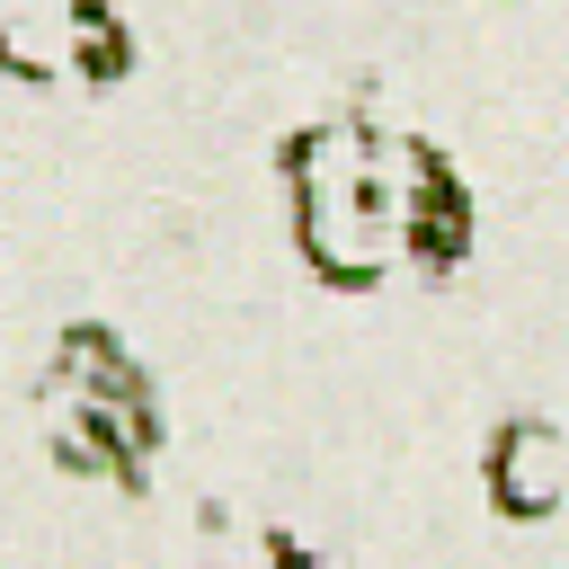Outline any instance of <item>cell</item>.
I'll return each instance as SVG.
<instances>
[{
    "label": "cell",
    "instance_id": "obj_1",
    "mask_svg": "<svg viewBox=\"0 0 569 569\" xmlns=\"http://www.w3.org/2000/svg\"><path fill=\"white\" fill-rule=\"evenodd\" d=\"M560 489H569L560 436H551L542 418H507V427L489 436V498H498L507 516H551Z\"/></svg>",
    "mask_w": 569,
    "mask_h": 569
},
{
    "label": "cell",
    "instance_id": "obj_2",
    "mask_svg": "<svg viewBox=\"0 0 569 569\" xmlns=\"http://www.w3.org/2000/svg\"><path fill=\"white\" fill-rule=\"evenodd\" d=\"M62 71H80V80H116L124 71V27L107 18V0H71L62 9Z\"/></svg>",
    "mask_w": 569,
    "mask_h": 569
},
{
    "label": "cell",
    "instance_id": "obj_3",
    "mask_svg": "<svg viewBox=\"0 0 569 569\" xmlns=\"http://www.w3.org/2000/svg\"><path fill=\"white\" fill-rule=\"evenodd\" d=\"M267 569H320V560H267Z\"/></svg>",
    "mask_w": 569,
    "mask_h": 569
}]
</instances>
